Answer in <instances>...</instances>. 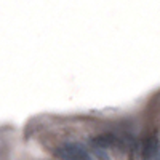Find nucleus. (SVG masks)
Returning <instances> with one entry per match:
<instances>
[{
  "label": "nucleus",
  "mask_w": 160,
  "mask_h": 160,
  "mask_svg": "<svg viewBox=\"0 0 160 160\" xmlns=\"http://www.w3.org/2000/svg\"><path fill=\"white\" fill-rule=\"evenodd\" d=\"M56 155L61 160H93L90 152L78 142H62L56 149Z\"/></svg>",
  "instance_id": "1"
},
{
  "label": "nucleus",
  "mask_w": 160,
  "mask_h": 160,
  "mask_svg": "<svg viewBox=\"0 0 160 160\" xmlns=\"http://www.w3.org/2000/svg\"><path fill=\"white\" fill-rule=\"evenodd\" d=\"M157 157V136L149 138L142 142L141 149V158L142 160H152Z\"/></svg>",
  "instance_id": "2"
},
{
  "label": "nucleus",
  "mask_w": 160,
  "mask_h": 160,
  "mask_svg": "<svg viewBox=\"0 0 160 160\" xmlns=\"http://www.w3.org/2000/svg\"><path fill=\"white\" fill-rule=\"evenodd\" d=\"M90 149H91V152L95 154V157L98 160H112L111 158V154H108V151H106V149H101V148H98V146L91 144V142H90Z\"/></svg>",
  "instance_id": "3"
}]
</instances>
